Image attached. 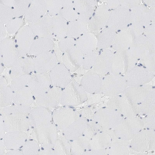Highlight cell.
<instances>
[{"mask_svg":"<svg viewBox=\"0 0 155 155\" xmlns=\"http://www.w3.org/2000/svg\"><path fill=\"white\" fill-rule=\"evenodd\" d=\"M144 5L146 7L147 6V5L146 4H145Z\"/></svg>","mask_w":155,"mask_h":155,"instance_id":"6f0895ef","label":"cell"},{"mask_svg":"<svg viewBox=\"0 0 155 155\" xmlns=\"http://www.w3.org/2000/svg\"><path fill=\"white\" fill-rule=\"evenodd\" d=\"M51 85L49 73H36L32 76L28 87L36 98L46 92Z\"/></svg>","mask_w":155,"mask_h":155,"instance_id":"ba28073f","label":"cell"},{"mask_svg":"<svg viewBox=\"0 0 155 155\" xmlns=\"http://www.w3.org/2000/svg\"><path fill=\"white\" fill-rule=\"evenodd\" d=\"M112 58V55L109 51H103L101 53L100 52L94 65L96 74L102 76L109 73L111 70Z\"/></svg>","mask_w":155,"mask_h":155,"instance_id":"44dd1931","label":"cell"},{"mask_svg":"<svg viewBox=\"0 0 155 155\" xmlns=\"http://www.w3.org/2000/svg\"><path fill=\"white\" fill-rule=\"evenodd\" d=\"M28 117L30 125L35 128L48 124L51 121L50 112L46 108L39 106L31 109Z\"/></svg>","mask_w":155,"mask_h":155,"instance_id":"2e32d148","label":"cell"},{"mask_svg":"<svg viewBox=\"0 0 155 155\" xmlns=\"http://www.w3.org/2000/svg\"><path fill=\"white\" fill-rule=\"evenodd\" d=\"M120 31H120V30H118V31H118V32H120Z\"/></svg>","mask_w":155,"mask_h":155,"instance_id":"11a10c76","label":"cell"},{"mask_svg":"<svg viewBox=\"0 0 155 155\" xmlns=\"http://www.w3.org/2000/svg\"><path fill=\"white\" fill-rule=\"evenodd\" d=\"M47 11L51 16H54L59 14L62 7V0H46Z\"/></svg>","mask_w":155,"mask_h":155,"instance_id":"8d00e7d4","label":"cell"},{"mask_svg":"<svg viewBox=\"0 0 155 155\" xmlns=\"http://www.w3.org/2000/svg\"><path fill=\"white\" fill-rule=\"evenodd\" d=\"M74 8L77 13L81 14L86 12L89 7L88 2L81 0L73 1Z\"/></svg>","mask_w":155,"mask_h":155,"instance_id":"ee69618b","label":"cell"},{"mask_svg":"<svg viewBox=\"0 0 155 155\" xmlns=\"http://www.w3.org/2000/svg\"><path fill=\"white\" fill-rule=\"evenodd\" d=\"M1 3L11 8L13 7L15 2V0H1Z\"/></svg>","mask_w":155,"mask_h":155,"instance_id":"c3c4849f","label":"cell"},{"mask_svg":"<svg viewBox=\"0 0 155 155\" xmlns=\"http://www.w3.org/2000/svg\"><path fill=\"white\" fill-rule=\"evenodd\" d=\"M130 25V24H128V25H127V27H129V26Z\"/></svg>","mask_w":155,"mask_h":155,"instance_id":"9f6ffc18","label":"cell"},{"mask_svg":"<svg viewBox=\"0 0 155 155\" xmlns=\"http://www.w3.org/2000/svg\"><path fill=\"white\" fill-rule=\"evenodd\" d=\"M5 146L3 140H1V151H0V155H3L4 152V148Z\"/></svg>","mask_w":155,"mask_h":155,"instance_id":"f5cc1de1","label":"cell"},{"mask_svg":"<svg viewBox=\"0 0 155 155\" xmlns=\"http://www.w3.org/2000/svg\"><path fill=\"white\" fill-rule=\"evenodd\" d=\"M84 23L77 19L70 22L68 25L67 36L71 38L79 37L86 31Z\"/></svg>","mask_w":155,"mask_h":155,"instance_id":"f546056e","label":"cell"},{"mask_svg":"<svg viewBox=\"0 0 155 155\" xmlns=\"http://www.w3.org/2000/svg\"><path fill=\"white\" fill-rule=\"evenodd\" d=\"M11 87L5 86L0 89V107L4 108L9 106L13 100V94Z\"/></svg>","mask_w":155,"mask_h":155,"instance_id":"d6a6232c","label":"cell"},{"mask_svg":"<svg viewBox=\"0 0 155 155\" xmlns=\"http://www.w3.org/2000/svg\"><path fill=\"white\" fill-rule=\"evenodd\" d=\"M4 69V68L3 66L2 65V64H1V71H0V74H1V75Z\"/></svg>","mask_w":155,"mask_h":155,"instance_id":"db71d44e","label":"cell"},{"mask_svg":"<svg viewBox=\"0 0 155 155\" xmlns=\"http://www.w3.org/2000/svg\"><path fill=\"white\" fill-rule=\"evenodd\" d=\"M31 0H15L13 6L15 17H18L25 15L28 8Z\"/></svg>","mask_w":155,"mask_h":155,"instance_id":"e575fe53","label":"cell"},{"mask_svg":"<svg viewBox=\"0 0 155 155\" xmlns=\"http://www.w3.org/2000/svg\"><path fill=\"white\" fill-rule=\"evenodd\" d=\"M132 25V23H130V25Z\"/></svg>","mask_w":155,"mask_h":155,"instance_id":"94428289","label":"cell"},{"mask_svg":"<svg viewBox=\"0 0 155 155\" xmlns=\"http://www.w3.org/2000/svg\"><path fill=\"white\" fill-rule=\"evenodd\" d=\"M57 58L54 53L48 51L36 55L34 59V70L37 73H46L56 65Z\"/></svg>","mask_w":155,"mask_h":155,"instance_id":"4fadbf2b","label":"cell"},{"mask_svg":"<svg viewBox=\"0 0 155 155\" xmlns=\"http://www.w3.org/2000/svg\"><path fill=\"white\" fill-rule=\"evenodd\" d=\"M108 106L117 111L125 114L132 113L134 110L130 103L124 97L116 96L112 97L107 103Z\"/></svg>","mask_w":155,"mask_h":155,"instance_id":"484cf974","label":"cell"},{"mask_svg":"<svg viewBox=\"0 0 155 155\" xmlns=\"http://www.w3.org/2000/svg\"><path fill=\"white\" fill-rule=\"evenodd\" d=\"M123 93L134 110L147 112L155 108V91L151 86L130 87Z\"/></svg>","mask_w":155,"mask_h":155,"instance_id":"6da1fadb","label":"cell"},{"mask_svg":"<svg viewBox=\"0 0 155 155\" xmlns=\"http://www.w3.org/2000/svg\"><path fill=\"white\" fill-rule=\"evenodd\" d=\"M117 115V113L115 110L109 107H105L96 112L94 117L95 120L103 126L110 128L114 126V118Z\"/></svg>","mask_w":155,"mask_h":155,"instance_id":"603a6c76","label":"cell"},{"mask_svg":"<svg viewBox=\"0 0 155 155\" xmlns=\"http://www.w3.org/2000/svg\"><path fill=\"white\" fill-rule=\"evenodd\" d=\"M64 88L60 102L62 105L75 107L82 104L86 100V92L81 84L72 81Z\"/></svg>","mask_w":155,"mask_h":155,"instance_id":"7a4b0ae2","label":"cell"},{"mask_svg":"<svg viewBox=\"0 0 155 155\" xmlns=\"http://www.w3.org/2000/svg\"><path fill=\"white\" fill-rule=\"evenodd\" d=\"M129 10H130V12H131V10L130 9H129Z\"/></svg>","mask_w":155,"mask_h":155,"instance_id":"91938a15","label":"cell"},{"mask_svg":"<svg viewBox=\"0 0 155 155\" xmlns=\"http://www.w3.org/2000/svg\"><path fill=\"white\" fill-rule=\"evenodd\" d=\"M28 138L24 132H8L3 138L5 147L12 149H16L23 146Z\"/></svg>","mask_w":155,"mask_h":155,"instance_id":"7402d4cb","label":"cell"},{"mask_svg":"<svg viewBox=\"0 0 155 155\" xmlns=\"http://www.w3.org/2000/svg\"><path fill=\"white\" fill-rule=\"evenodd\" d=\"M84 57L83 54L74 46L64 52L63 64L70 72H74L82 65Z\"/></svg>","mask_w":155,"mask_h":155,"instance_id":"5bb4252c","label":"cell"},{"mask_svg":"<svg viewBox=\"0 0 155 155\" xmlns=\"http://www.w3.org/2000/svg\"><path fill=\"white\" fill-rule=\"evenodd\" d=\"M35 35L39 38L50 39L54 36L52 21L48 15H45L35 21L29 26Z\"/></svg>","mask_w":155,"mask_h":155,"instance_id":"9c48e42d","label":"cell"},{"mask_svg":"<svg viewBox=\"0 0 155 155\" xmlns=\"http://www.w3.org/2000/svg\"><path fill=\"white\" fill-rule=\"evenodd\" d=\"M1 34H0V40L1 41L3 40L5 37L6 34V28L4 24H1Z\"/></svg>","mask_w":155,"mask_h":155,"instance_id":"681fc988","label":"cell"},{"mask_svg":"<svg viewBox=\"0 0 155 155\" xmlns=\"http://www.w3.org/2000/svg\"><path fill=\"white\" fill-rule=\"evenodd\" d=\"M28 115L18 114L2 115L6 132H24L30 126Z\"/></svg>","mask_w":155,"mask_h":155,"instance_id":"8992f818","label":"cell"},{"mask_svg":"<svg viewBox=\"0 0 155 155\" xmlns=\"http://www.w3.org/2000/svg\"><path fill=\"white\" fill-rule=\"evenodd\" d=\"M84 57L83 67L84 69H91L95 65L97 58L96 54L92 52L85 55Z\"/></svg>","mask_w":155,"mask_h":155,"instance_id":"b9f144b4","label":"cell"},{"mask_svg":"<svg viewBox=\"0 0 155 155\" xmlns=\"http://www.w3.org/2000/svg\"><path fill=\"white\" fill-rule=\"evenodd\" d=\"M128 86L124 75L109 74L102 79L101 92L109 97H113L123 93Z\"/></svg>","mask_w":155,"mask_h":155,"instance_id":"277c9868","label":"cell"},{"mask_svg":"<svg viewBox=\"0 0 155 155\" xmlns=\"http://www.w3.org/2000/svg\"><path fill=\"white\" fill-rule=\"evenodd\" d=\"M15 17L13 9L11 8L0 4V23L6 24Z\"/></svg>","mask_w":155,"mask_h":155,"instance_id":"74e56055","label":"cell"},{"mask_svg":"<svg viewBox=\"0 0 155 155\" xmlns=\"http://www.w3.org/2000/svg\"><path fill=\"white\" fill-rule=\"evenodd\" d=\"M5 130L2 115L1 116V138H3L5 135Z\"/></svg>","mask_w":155,"mask_h":155,"instance_id":"7dc6e473","label":"cell"},{"mask_svg":"<svg viewBox=\"0 0 155 155\" xmlns=\"http://www.w3.org/2000/svg\"><path fill=\"white\" fill-rule=\"evenodd\" d=\"M51 19L54 36L61 40L67 36L68 26L67 21L59 15L54 16Z\"/></svg>","mask_w":155,"mask_h":155,"instance_id":"f1b7e54d","label":"cell"},{"mask_svg":"<svg viewBox=\"0 0 155 155\" xmlns=\"http://www.w3.org/2000/svg\"><path fill=\"white\" fill-rule=\"evenodd\" d=\"M1 64L11 68L19 58V54L15 42L9 38H5L0 42Z\"/></svg>","mask_w":155,"mask_h":155,"instance_id":"5b68a950","label":"cell"},{"mask_svg":"<svg viewBox=\"0 0 155 155\" xmlns=\"http://www.w3.org/2000/svg\"><path fill=\"white\" fill-rule=\"evenodd\" d=\"M31 110L30 106L16 105L1 108L0 112L2 115L18 114L28 115Z\"/></svg>","mask_w":155,"mask_h":155,"instance_id":"836d02e7","label":"cell"},{"mask_svg":"<svg viewBox=\"0 0 155 155\" xmlns=\"http://www.w3.org/2000/svg\"><path fill=\"white\" fill-rule=\"evenodd\" d=\"M79 118L78 112L68 108L59 109L55 111L53 115L54 124L60 130H62Z\"/></svg>","mask_w":155,"mask_h":155,"instance_id":"30bf717a","label":"cell"},{"mask_svg":"<svg viewBox=\"0 0 155 155\" xmlns=\"http://www.w3.org/2000/svg\"><path fill=\"white\" fill-rule=\"evenodd\" d=\"M46 11L45 1L34 0L25 15V19L31 22L35 21L45 15Z\"/></svg>","mask_w":155,"mask_h":155,"instance_id":"d6986e66","label":"cell"},{"mask_svg":"<svg viewBox=\"0 0 155 155\" xmlns=\"http://www.w3.org/2000/svg\"><path fill=\"white\" fill-rule=\"evenodd\" d=\"M31 134L34 140L41 145L45 149L54 147L58 137L57 127L51 123L35 127Z\"/></svg>","mask_w":155,"mask_h":155,"instance_id":"3957f363","label":"cell"},{"mask_svg":"<svg viewBox=\"0 0 155 155\" xmlns=\"http://www.w3.org/2000/svg\"><path fill=\"white\" fill-rule=\"evenodd\" d=\"M87 127L86 120L80 118L63 130L64 137L68 140L74 141L83 134Z\"/></svg>","mask_w":155,"mask_h":155,"instance_id":"ffe728a7","label":"cell"},{"mask_svg":"<svg viewBox=\"0 0 155 155\" xmlns=\"http://www.w3.org/2000/svg\"><path fill=\"white\" fill-rule=\"evenodd\" d=\"M90 136L86 128L83 134L73 141L71 145L72 155H82L85 152L89 146L91 139Z\"/></svg>","mask_w":155,"mask_h":155,"instance_id":"4316f807","label":"cell"},{"mask_svg":"<svg viewBox=\"0 0 155 155\" xmlns=\"http://www.w3.org/2000/svg\"><path fill=\"white\" fill-rule=\"evenodd\" d=\"M62 91L58 87L50 88L42 95L36 98L38 106L45 108L54 107L60 103Z\"/></svg>","mask_w":155,"mask_h":155,"instance_id":"9a60e30c","label":"cell"},{"mask_svg":"<svg viewBox=\"0 0 155 155\" xmlns=\"http://www.w3.org/2000/svg\"><path fill=\"white\" fill-rule=\"evenodd\" d=\"M154 76L152 72L140 68L130 71L125 75L129 87L146 84L153 79Z\"/></svg>","mask_w":155,"mask_h":155,"instance_id":"7c38bea8","label":"cell"},{"mask_svg":"<svg viewBox=\"0 0 155 155\" xmlns=\"http://www.w3.org/2000/svg\"><path fill=\"white\" fill-rule=\"evenodd\" d=\"M39 147L37 142L35 140L26 142L22 148L23 155H37Z\"/></svg>","mask_w":155,"mask_h":155,"instance_id":"f35d334b","label":"cell"},{"mask_svg":"<svg viewBox=\"0 0 155 155\" xmlns=\"http://www.w3.org/2000/svg\"><path fill=\"white\" fill-rule=\"evenodd\" d=\"M102 79L97 74H91L84 76L81 84L86 92L92 94H97L101 91Z\"/></svg>","mask_w":155,"mask_h":155,"instance_id":"ac0fdd59","label":"cell"},{"mask_svg":"<svg viewBox=\"0 0 155 155\" xmlns=\"http://www.w3.org/2000/svg\"><path fill=\"white\" fill-rule=\"evenodd\" d=\"M59 15L70 22L78 19L79 15L73 8H63Z\"/></svg>","mask_w":155,"mask_h":155,"instance_id":"ab89813d","label":"cell"},{"mask_svg":"<svg viewBox=\"0 0 155 155\" xmlns=\"http://www.w3.org/2000/svg\"><path fill=\"white\" fill-rule=\"evenodd\" d=\"M91 140L89 146L92 150L106 148L109 145L110 142V138L108 135L101 132L96 135Z\"/></svg>","mask_w":155,"mask_h":155,"instance_id":"4dcf8cb0","label":"cell"},{"mask_svg":"<svg viewBox=\"0 0 155 155\" xmlns=\"http://www.w3.org/2000/svg\"><path fill=\"white\" fill-rule=\"evenodd\" d=\"M116 33H117V32H116Z\"/></svg>","mask_w":155,"mask_h":155,"instance_id":"be15d7a7","label":"cell"},{"mask_svg":"<svg viewBox=\"0 0 155 155\" xmlns=\"http://www.w3.org/2000/svg\"><path fill=\"white\" fill-rule=\"evenodd\" d=\"M152 24H151L150 25H152Z\"/></svg>","mask_w":155,"mask_h":155,"instance_id":"6125c7cd","label":"cell"},{"mask_svg":"<svg viewBox=\"0 0 155 155\" xmlns=\"http://www.w3.org/2000/svg\"><path fill=\"white\" fill-rule=\"evenodd\" d=\"M76 41L73 38H64L58 43L59 48L62 52L64 53L68 49L76 45Z\"/></svg>","mask_w":155,"mask_h":155,"instance_id":"7bdbcfd3","label":"cell"},{"mask_svg":"<svg viewBox=\"0 0 155 155\" xmlns=\"http://www.w3.org/2000/svg\"><path fill=\"white\" fill-rule=\"evenodd\" d=\"M96 45L94 39L88 34H83L76 41V46L85 55L93 52Z\"/></svg>","mask_w":155,"mask_h":155,"instance_id":"83f0119b","label":"cell"},{"mask_svg":"<svg viewBox=\"0 0 155 155\" xmlns=\"http://www.w3.org/2000/svg\"><path fill=\"white\" fill-rule=\"evenodd\" d=\"M23 154L19 150H12L7 152L6 155H22Z\"/></svg>","mask_w":155,"mask_h":155,"instance_id":"f907efd6","label":"cell"},{"mask_svg":"<svg viewBox=\"0 0 155 155\" xmlns=\"http://www.w3.org/2000/svg\"><path fill=\"white\" fill-rule=\"evenodd\" d=\"M54 43L51 39L39 38L34 41L30 49L29 54L35 55L48 52L54 48Z\"/></svg>","mask_w":155,"mask_h":155,"instance_id":"cb8c5ba5","label":"cell"},{"mask_svg":"<svg viewBox=\"0 0 155 155\" xmlns=\"http://www.w3.org/2000/svg\"><path fill=\"white\" fill-rule=\"evenodd\" d=\"M35 36L31 28L28 26L23 27L18 30L16 40L20 56L25 57L29 54L35 41Z\"/></svg>","mask_w":155,"mask_h":155,"instance_id":"52a82bcc","label":"cell"},{"mask_svg":"<svg viewBox=\"0 0 155 155\" xmlns=\"http://www.w3.org/2000/svg\"><path fill=\"white\" fill-rule=\"evenodd\" d=\"M37 155H55V153L54 150L50 148L38 152Z\"/></svg>","mask_w":155,"mask_h":155,"instance_id":"bcb514c9","label":"cell"},{"mask_svg":"<svg viewBox=\"0 0 155 155\" xmlns=\"http://www.w3.org/2000/svg\"><path fill=\"white\" fill-rule=\"evenodd\" d=\"M33 96L30 87L25 86L15 92L12 100L17 105L30 106L34 101Z\"/></svg>","mask_w":155,"mask_h":155,"instance_id":"d4e9b609","label":"cell"},{"mask_svg":"<svg viewBox=\"0 0 155 155\" xmlns=\"http://www.w3.org/2000/svg\"><path fill=\"white\" fill-rule=\"evenodd\" d=\"M55 155H67L71 154V146L65 137H58L55 144Z\"/></svg>","mask_w":155,"mask_h":155,"instance_id":"1f68e13d","label":"cell"},{"mask_svg":"<svg viewBox=\"0 0 155 155\" xmlns=\"http://www.w3.org/2000/svg\"><path fill=\"white\" fill-rule=\"evenodd\" d=\"M23 23L22 18H16L12 19L6 24V30L9 34L14 33L19 30Z\"/></svg>","mask_w":155,"mask_h":155,"instance_id":"60d3db41","label":"cell"},{"mask_svg":"<svg viewBox=\"0 0 155 155\" xmlns=\"http://www.w3.org/2000/svg\"><path fill=\"white\" fill-rule=\"evenodd\" d=\"M144 35L145 36H146V35Z\"/></svg>","mask_w":155,"mask_h":155,"instance_id":"e7e4bbea","label":"cell"},{"mask_svg":"<svg viewBox=\"0 0 155 155\" xmlns=\"http://www.w3.org/2000/svg\"><path fill=\"white\" fill-rule=\"evenodd\" d=\"M49 73L53 86L65 87L72 81L70 71L62 64H57Z\"/></svg>","mask_w":155,"mask_h":155,"instance_id":"8fae6325","label":"cell"},{"mask_svg":"<svg viewBox=\"0 0 155 155\" xmlns=\"http://www.w3.org/2000/svg\"><path fill=\"white\" fill-rule=\"evenodd\" d=\"M63 8H73V1L71 0H62Z\"/></svg>","mask_w":155,"mask_h":155,"instance_id":"f6af8a7d","label":"cell"},{"mask_svg":"<svg viewBox=\"0 0 155 155\" xmlns=\"http://www.w3.org/2000/svg\"><path fill=\"white\" fill-rule=\"evenodd\" d=\"M143 28H144V29H145V26H144L143 27Z\"/></svg>","mask_w":155,"mask_h":155,"instance_id":"680465c9","label":"cell"},{"mask_svg":"<svg viewBox=\"0 0 155 155\" xmlns=\"http://www.w3.org/2000/svg\"><path fill=\"white\" fill-rule=\"evenodd\" d=\"M12 80L19 76L29 74L34 70V60L28 57L20 58L11 68Z\"/></svg>","mask_w":155,"mask_h":155,"instance_id":"e0dca14e","label":"cell"},{"mask_svg":"<svg viewBox=\"0 0 155 155\" xmlns=\"http://www.w3.org/2000/svg\"><path fill=\"white\" fill-rule=\"evenodd\" d=\"M1 87L7 85V82L6 79L3 76H1Z\"/></svg>","mask_w":155,"mask_h":155,"instance_id":"816d5d0a","label":"cell"},{"mask_svg":"<svg viewBox=\"0 0 155 155\" xmlns=\"http://www.w3.org/2000/svg\"><path fill=\"white\" fill-rule=\"evenodd\" d=\"M29 74L21 75L12 80L11 87L15 92L20 89L28 85L32 77Z\"/></svg>","mask_w":155,"mask_h":155,"instance_id":"d590c367","label":"cell"}]
</instances>
